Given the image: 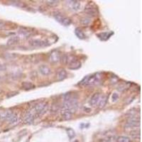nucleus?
Listing matches in <instances>:
<instances>
[{"label": "nucleus", "instance_id": "1", "mask_svg": "<svg viewBox=\"0 0 142 142\" xmlns=\"http://www.w3.org/2000/svg\"><path fill=\"white\" fill-rule=\"evenodd\" d=\"M102 79L101 73H96L90 75H87L80 82V85L83 86H92L98 85Z\"/></svg>", "mask_w": 142, "mask_h": 142}, {"label": "nucleus", "instance_id": "2", "mask_svg": "<svg viewBox=\"0 0 142 142\" xmlns=\"http://www.w3.org/2000/svg\"><path fill=\"white\" fill-rule=\"evenodd\" d=\"M48 107V102H41L33 105L29 109V111L34 115L35 118H37V117L43 116L44 114L47 112Z\"/></svg>", "mask_w": 142, "mask_h": 142}, {"label": "nucleus", "instance_id": "3", "mask_svg": "<svg viewBox=\"0 0 142 142\" xmlns=\"http://www.w3.org/2000/svg\"><path fill=\"white\" fill-rule=\"evenodd\" d=\"M0 119L2 120L7 121L11 125H14L18 123V115L14 113L10 112H7L3 113L0 115Z\"/></svg>", "mask_w": 142, "mask_h": 142}, {"label": "nucleus", "instance_id": "4", "mask_svg": "<svg viewBox=\"0 0 142 142\" xmlns=\"http://www.w3.org/2000/svg\"><path fill=\"white\" fill-rule=\"evenodd\" d=\"M67 63H68V68L71 70L78 69L81 67V63L75 57L73 56L68 57Z\"/></svg>", "mask_w": 142, "mask_h": 142}, {"label": "nucleus", "instance_id": "5", "mask_svg": "<svg viewBox=\"0 0 142 142\" xmlns=\"http://www.w3.org/2000/svg\"><path fill=\"white\" fill-rule=\"evenodd\" d=\"M140 126V119L139 118L131 116L129 118V119L125 124V127L127 129H133V128L139 127Z\"/></svg>", "mask_w": 142, "mask_h": 142}, {"label": "nucleus", "instance_id": "6", "mask_svg": "<svg viewBox=\"0 0 142 142\" xmlns=\"http://www.w3.org/2000/svg\"><path fill=\"white\" fill-rule=\"evenodd\" d=\"M30 45L34 48H43L48 46L49 44L47 41L41 39H32L29 41Z\"/></svg>", "mask_w": 142, "mask_h": 142}, {"label": "nucleus", "instance_id": "7", "mask_svg": "<svg viewBox=\"0 0 142 142\" xmlns=\"http://www.w3.org/2000/svg\"><path fill=\"white\" fill-rule=\"evenodd\" d=\"M54 18L57 22H58L60 24L65 26H68L71 24V20L69 18L63 16L60 14H55Z\"/></svg>", "mask_w": 142, "mask_h": 142}, {"label": "nucleus", "instance_id": "8", "mask_svg": "<svg viewBox=\"0 0 142 142\" xmlns=\"http://www.w3.org/2000/svg\"><path fill=\"white\" fill-rule=\"evenodd\" d=\"M60 54L59 51H56V50L52 51L49 55L50 62L52 63H57L60 61Z\"/></svg>", "mask_w": 142, "mask_h": 142}, {"label": "nucleus", "instance_id": "9", "mask_svg": "<svg viewBox=\"0 0 142 142\" xmlns=\"http://www.w3.org/2000/svg\"><path fill=\"white\" fill-rule=\"evenodd\" d=\"M66 4L73 11H78L80 8V2L79 1H66Z\"/></svg>", "mask_w": 142, "mask_h": 142}, {"label": "nucleus", "instance_id": "10", "mask_svg": "<svg viewBox=\"0 0 142 142\" xmlns=\"http://www.w3.org/2000/svg\"><path fill=\"white\" fill-rule=\"evenodd\" d=\"M101 97H102V95H100L99 93H95V94H94V95L90 99V102H89L90 105L92 106V107L98 105V103L99 102V99L101 98Z\"/></svg>", "mask_w": 142, "mask_h": 142}, {"label": "nucleus", "instance_id": "11", "mask_svg": "<svg viewBox=\"0 0 142 142\" xmlns=\"http://www.w3.org/2000/svg\"><path fill=\"white\" fill-rule=\"evenodd\" d=\"M38 69H39L40 73L45 76H47L51 73V70L47 66H45V65H41L39 66Z\"/></svg>", "mask_w": 142, "mask_h": 142}, {"label": "nucleus", "instance_id": "12", "mask_svg": "<svg viewBox=\"0 0 142 142\" xmlns=\"http://www.w3.org/2000/svg\"><path fill=\"white\" fill-rule=\"evenodd\" d=\"M67 77V72L65 69L59 70L58 72L57 73V78L58 80L61 81V80H65Z\"/></svg>", "mask_w": 142, "mask_h": 142}, {"label": "nucleus", "instance_id": "13", "mask_svg": "<svg viewBox=\"0 0 142 142\" xmlns=\"http://www.w3.org/2000/svg\"><path fill=\"white\" fill-rule=\"evenodd\" d=\"M19 37L18 36H11L9 40H7V46H14L19 42Z\"/></svg>", "mask_w": 142, "mask_h": 142}, {"label": "nucleus", "instance_id": "14", "mask_svg": "<svg viewBox=\"0 0 142 142\" xmlns=\"http://www.w3.org/2000/svg\"><path fill=\"white\" fill-rule=\"evenodd\" d=\"M22 88L24 90H31V89L35 88V85L33 83H29V82H24L22 83Z\"/></svg>", "mask_w": 142, "mask_h": 142}, {"label": "nucleus", "instance_id": "15", "mask_svg": "<svg viewBox=\"0 0 142 142\" xmlns=\"http://www.w3.org/2000/svg\"><path fill=\"white\" fill-rule=\"evenodd\" d=\"M85 11H86L88 14L91 15L92 16H96L97 14V11L96 8H93L92 7H89V6H88V7H86V9H85Z\"/></svg>", "mask_w": 142, "mask_h": 142}, {"label": "nucleus", "instance_id": "16", "mask_svg": "<svg viewBox=\"0 0 142 142\" xmlns=\"http://www.w3.org/2000/svg\"><path fill=\"white\" fill-rule=\"evenodd\" d=\"M112 34H113L112 32H111V33H108V32H104V33H99L98 35H97V36H98L99 38L101 39V40H107V39H108L109 37L111 36Z\"/></svg>", "mask_w": 142, "mask_h": 142}, {"label": "nucleus", "instance_id": "17", "mask_svg": "<svg viewBox=\"0 0 142 142\" xmlns=\"http://www.w3.org/2000/svg\"><path fill=\"white\" fill-rule=\"evenodd\" d=\"M75 33L77 37L78 38H80V39H85V37H86L85 36V33H83V31L80 29V28H77V29H75Z\"/></svg>", "mask_w": 142, "mask_h": 142}, {"label": "nucleus", "instance_id": "18", "mask_svg": "<svg viewBox=\"0 0 142 142\" xmlns=\"http://www.w3.org/2000/svg\"><path fill=\"white\" fill-rule=\"evenodd\" d=\"M107 97H106L105 95H102L101 97V98L99 99V102L98 103L99 107V108H102V107H104L105 105H106L107 103Z\"/></svg>", "mask_w": 142, "mask_h": 142}, {"label": "nucleus", "instance_id": "19", "mask_svg": "<svg viewBox=\"0 0 142 142\" xmlns=\"http://www.w3.org/2000/svg\"><path fill=\"white\" fill-rule=\"evenodd\" d=\"M19 33H21L22 35H24V36H29L31 31L29 29H27L26 27H21L20 29H19Z\"/></svg>", "mask_w": 142, "mask_h": 142}, {"label": "nucleus", "instance_id": "20", "mask_svg": "<svg viewBox=\"0 0 142 142\" xmlns=\"http://www.w3.org/2000/svg\"><path fill=\"white\" fill-rule=\"evenodd\" d=\"M116 142H131V139L129 138L128 136H121L117 138Z\"/></svg>", "mask_w": 142, "mask_h": 142}, {"label": "nucleus", "instance_id": "21", "mask_svg": "<svg viewBox=\"0 0 142 142\" xmlns=\"http://www.w3.org/2000/svg\"><path fill=\"white\" fill-rule=\"evenodd\" d=\"M66 131H67V134H68V137H69L70 139L74 138V136H75V131L73 130V129H71V128L67 129H66Z\"/></svg>", "mask_w": 142, "mask_h": 142}, {"label": "nucleus", "instance_id": "22", "mask_svg": "<svg viewBox=\"0 0 142 142\" xmlns=\"http://www.w3.org/2000/svg\"><path fill=\"white\" fill-rule=\"evenodd\" d=\"M80 22H81L82 25L88 26L90 23V18H87V17H84V18H81Z\"/></svg>", "mask_w": 142, "mask_h": 142}, {"label": "nucleus", "instance_id": "23", "mask_svg": "<svg viewBox=\"0 0 142 142\" xmlns=\"http://www.w3.org/2000/svg\"><path fill=\"white\" fill-rule=\"evenodd\" d=\"M59 3V1H55V0H51V1H46V4L51 7H55L57 6Z\"/></svg>", "mask_w": 142, "mask_h": 142}, {"label": "nucleus", "instance_id": "24", "mask_svg": "<svg viewBox=\"0 0 142 142\" xmlns=\"http://www.w3.org/2000/svg\"><path fill=\"white\" fill-rule=\"evenodd\" d=\"M131 135L132 136V137H134L135 138H140V132L138 131L137 133H136V131H132L131 132Z\"/></svg>", "mask_w": 142, "mask_h": 142}, {"label": "nucleus", "instance_id": "25", "mask_svg": "<svg viewBox=\"0 0 142 142\" xmlns=\"http://www.w3.org/2000/svg\"><path fill=\"white\" fill-rule=\"evenodd\" d=\"M119 97V96L117 95V93H114L112 95V101L113 102H115V101H117V99Z\"/></svg>", "mask_w": 142, "mask_h": 142}, {"label": "nucleus", "instance_id": "26", "mask_svg": "<svg viewBox=\"0 0 142 142\" xmlns=\"http://www.w3.org/2000/svg\"><path fill=\"white\" fill-rule=\"evenodd\" d=\"M5 27H6L5 23H4L3 22H2V21H0V30L4 29H5Z\"/></svg>", "mask_w": 142, "mask_h": 142}, {"label": "nucleus", "instance_id": "27", "mask_svg": "<svg viewBox=\"0 0 142 142\" xmlns=\"http://www.w3.org/2000/svg\"><path fill=\"white\" fill-rule=\"evenodd\" d=\"M4 70H6L5 66H4V65L2 64V63H0V71H3Z\"/></svg>", "mask_w": 142, "mask_h": 142}, {"label": "nucleus", "instance_id": "28", "mask_svg": "<svg viewBox=\"0 0 142 142\" xmlns=\"http://www.w3.org/2000/svg\"><path fill=\"white\" fill-rule=\"evenodd\" d=\"M100 142H109V141H108L107 140H106L105 138V139H102V140H101Z\"/></svg>", "mask_w": 142, "mask_h": 142}, {"label": "nucleus", "instance_id": "29", "mask_svg": "<svg viewBox=\"0 0 142 142\" xmlns=\"http://www.w3.org/2000/svg\"><path fill=\"white\" fill-rule=\"evenodd\" d=\"M2 80V76H0V80Z\"/></svg>", "mask_w": 142, "mask_h": 142}, {"label": "nucleus", "instance_id": "30", "mask_svg": "<svg viewBox=\"0 0 142 142\" xmlns=\"http://www.w3.org/2000/svg\"><path fill=\"white\" fill-rule=\"evenodd\" d=\"M0 92H1V90H0Z\"/></svg>", "mask_w": 142, "mask_h": 142}]
</instances>
